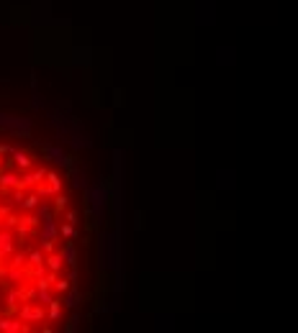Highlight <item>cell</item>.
I'll return each mask as SVG.
<instances>
[{"mask_svg": "<svg viewBox=\"0 0 298 333\" xmlns=\"http://www.w3.org/2000/svg\"><path fill=\"white\" fill-rule=\"evenodd\" d=\"M16 313H18V320H23V323H44L47 320L44 305L34 302V300H23V305H18Z\"/></svg>", "mask_w": 298, "mask_h": 333, "instance_id": "1", "label": "cell"}, {"mask_svg": "<svg viewBox=\"0 0 298 333\" xmlns=\"http://www.w3.org/2000/svg\"><path fill=\"white\" fill-rule=\"evenodd\" d=\"M29 328H31V326H26L23 320L0 316V331H3V333H23V331H29Z\"/></svg>", "mask_w": 298, "mask_h": 333, "instance_id": "2", "label": "cell"}, {"mask_svg": "<svg viewBox=\"0 0 298 333\" xmlns=\"http://www.w3.org/2000/svg\"><path fill=\"white\" fill-rule=\"evenodd\" d=\"M44 267L49 269V272H62V269H65V259H62V254L59 251H49L47 256H44Z\"/></svg>", "mask_w": 298, "mask_h": 333, "instance_id": "3", "label": "cell"}, {"mask_svg": "<svg viewBox=\"0 0 298 333\" xmlns=\"http://www.w3.org/2000/svg\"><path fill=\"white\" fill-rule=\"evenodd\" d=\"M13 233L11 228H0V256H8V254H13Z\"/></svg>", "mask_w": 298, "mask_h": 333, "instance_id": "4", "label": "cell"}, {"mask_svg": "<svg viewBox=\"0 0 298 333\" xmlns=\"http://www.w3.org/2000/svg\"><path fill=\"white\" fill-rule=\"evenodd\" d=\"M44 174H47V169H34L31 174H26L23 179H21V190H26V187H36L39 182H44Z\"/></svg>", "mask_w": 298, "mask_h": 333, "instance_id": "5", "label": "cell"}, {"mask_svg": "<svg viewBox=\"0 0 298 333\" xmlns=\"http://www.w3.org/2000/svg\"><path fill=\"white\" fill-rule=\"evenodd\" d=\"M13 164H16L18 169H23V172H26V169H31V167H34V159H31L29 151H16V149H13Z\"/></svg>", "mask_w": 298, "mask_h": 333, "instance_id": "6", "label": "cell"}, {"mask_svg": "<svg viewBox=\"0 0 298 333\" xmlns=\"http://www.w3.org/2000/svg\"><path fill=\"white\" fill-rule=\"evenodd\" d=\"M44 308H47V320H52V323L62 320V300H52L49 305H44Z\"/></svg>", "mask_w": 298, "mask_h": 333, "instance_id": "7", "label": "cell"}, {"mask_svg": "<svg viewBox=\"0 0 298 333\" xmlns=\"http://www.w3.org/2000/svg\"><path fill=\"white\" fill-rule=\"evenodd\" d=\"M59 254H62V259H65V267H75L77 264V251H75V244H72V241H67Z\"/></svg>", "mask_w": 298, "mask_h": 333, "instance_id": "8", "label": "cell"}, {"mask_svg": "<svg viewBox=\"0 0 298 333\" xmlns=\"http://www.w3.org/2000/svg\"><path fill=\"white\" fill-rule=\"evenodd\" d=\"M18 185H21V177L8 174V172H0V190H16Z\"/></svg>", "mask_w": 298, "mask_h": 333, "instance_id": "9", "label": "cell"}, {"mask_svg": "<svg viewBox=\"0 0 298 333\" xmlns=\"http://www.w3.org/2000/svg\"><path fill=\"white\" fill-rule=\"evenodd\" d=\"M39 203H41V195L39 192H31V195H23L21 197V205H23V210H34V208H39Z\"/></svg>", "mask_w": 298, "mask_h": 333, "instance_id": "10", "label": "cell"}, {"mask_svg": "<svg viewBox=\"0 0 298 333\" xmlns=\"http://www.w3.org/2000/svg\"><path fill=\"white\" fill-rule=\"evenodd\" d=\"M44 251L41 249H34V251H29V254H26V264L29 267H44Z\"/></svg>", "mask_w": 298, "mask_h": 333, "instance_id": "11", "label": "cell"}, {"mask_svg": "<svg viewBox=\"0 0 298 333\" xmlns=\"http://www.w3.org/2000/svg\"><path fill=\"white\" fill-rule=\"evenodd\" d=\"M8 308H11V310H16L18 308V305H21L26 298H23V292H21V287H16V290H11V292H8Z\"/></svg>", "mask_w": 298, "mask_h": 333, "instance_id": "12", "label": "cell"}, {"mask_svg": "<svg viewBox=\"0 0 298 333\" xmlns=\"http://www.w3.org/2000/svg\"><path fill=\"white\" fill-rule=\"evenodd\" d=\"M105 197H108V192L103 190V187H98V190L93 192V210L95 213H101V208L105 205Z\"/></svg>", "mask_w": 298, "mask_h": 333, "instance_id": "13", "label": "cell"}, {"mask_svg": "<svg viewBox=\"0 0 298 333\" xmlns=\"http://www.w3.org/2000/svg\"><path fill=\"white\" fill-rule=\"evenodd\" d=\"M52 197H54V213H62V210L70 208V197L67 195L57 192V195H52Z\"/></svg>", "mask_w": 298, "mask_h": 333, "instance_id": "14", "label": "cell"}, {"mask_svg": "<svg viewBox=\"0 0 298 333\" xmlns=\"http://www.w3.org/2000/svg\"><path fill=\"white\" fill-rule=\"evenodd\" d=\"M52 290H54V292H59V295H65V292L70 290V277H67V280H65V277H54Z\"/></svg>", "mask_w": 298, "mask_h": 333, "instance_id": "15", "label": "cell"}, {"mask_svg": "<svg viewBox=\"0 0 298 333\" xmlns=\"http://www.w3.org/2000/svg\"><path fill=\"white\" fill-rule=\"evenodd\" d=\"M59 236L62 238H65V241H72V238H75V223H62V226H59Z\"/></svg>", "mask_w": 298, "mask_h": 333, "instance_id": "16", "label": "cell"}, {"mask_svg": "<svg viewBox=\"0 0 298 333\" xmlns=\"http://www.w3.org/2000/svg\"><path fill=\"white\" fill-rule=\"evenodd\" d=\"M67 292H70V290H67ZM62 305H65V308H77V305H80V292H77V290H72L67 298L62 300Z\"/></svg>", "mask_w": 298, "mask_h": 333, "instance_id": "17", "label": "cell"}, {"mask_svg": "<svg viewBox=\"0 0 298 333\" xmlns=\"http://www.w3.org/2000/svg\"><path fill=\"white\" fill-rule=\"evenodd\" d=\"M39 305H49L52 300H54V295L49 292V290H36V298H34Z\"/></svg>", "mask_w": 298, "mask_h": 333, "instance_id": "18", "label": "cell"}, {"mask_svg": "<svg viewBox=\"0 0 298 333\" xmlns=\"http://www.w3.org/2000/svg\"><path fill=\"white\" fill-rule=\"evenodd\" d=\"M23 264H26V254H16L13 262H11V267H16V269H21Z\"/></svg>", "mask_w": 298, "mask_h": 333, "instance_id": "19", "label": "cell"}, {"mask_svg": "<svg viewBox=\"0 0 298 333\" xmlns=\"http://www.w3.org/2000/svg\"><path fill=\"white\" fill-rule=\"evenodd\" d=\"M65 221H67V223H77V213L67 208V213H65Z\"/></svg>", "mask_w": 298, "mask_h": 333, "instance_id": "20", "label": "cell"}, {"mask_svg": "<svg viewBox=\"0 0 298 333\" xmlns=\"http://www.w3.org/2000/svg\"><path fill=\"white\" fill-rule=\"evenodd\" d=\"M5 154H13V146H5V143H0V157H5Z\"/></svg>", "mask_w": 298, "mask_h": 333, "instance_id": "21", "label": "cell"}]
</instances>
